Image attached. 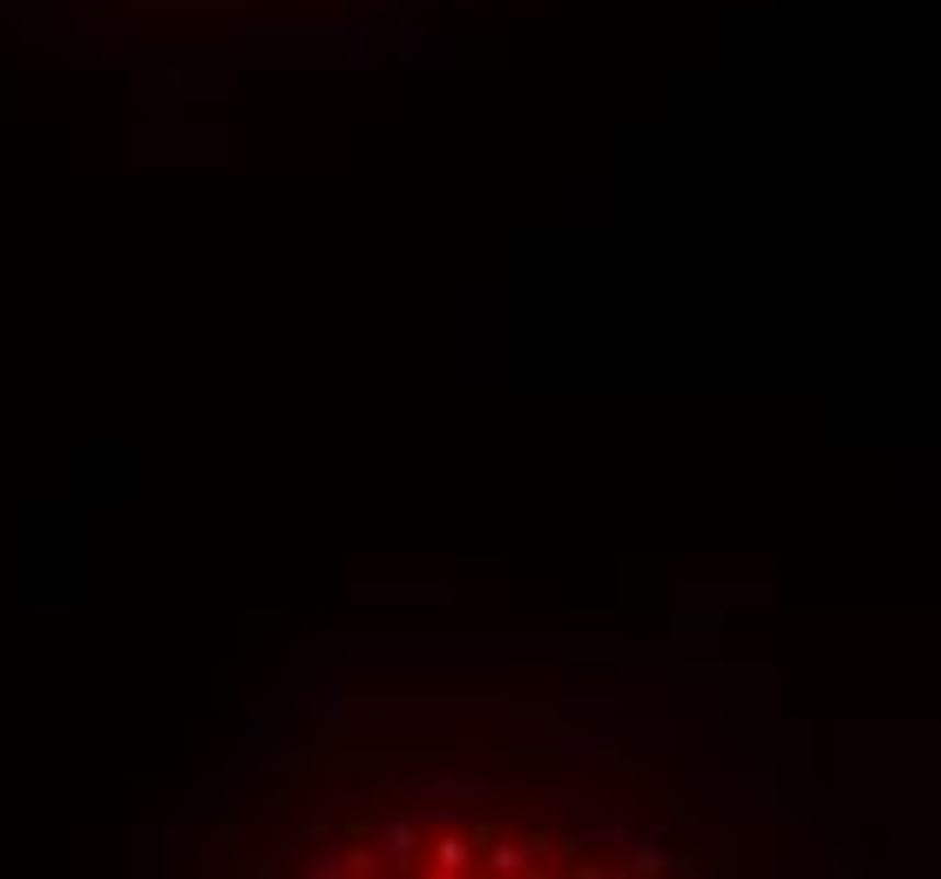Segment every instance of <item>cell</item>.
Masks as SVG:
<instances>
[{"mask_svg":"<svg viewBox=\"0 0 941 879\" xmlns=\"http://www.w3.org/2000/svg\"><path fill=\"white\" fill-rule=\"evenodd\" d=\"M434 853H441V859H434V866H441V872H454V866H461V859H467V846H461V838H441V846H434Z\"/></svg>","mask_w":941,"mask_h":879,"instance_id":"obj_1","label":"cell"}]
</instances>
